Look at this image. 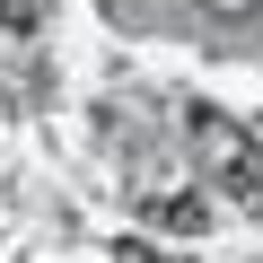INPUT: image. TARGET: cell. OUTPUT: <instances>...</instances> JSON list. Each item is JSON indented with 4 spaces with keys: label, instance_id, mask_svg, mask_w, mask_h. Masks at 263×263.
<instances>
[{
    "label": "cell",
    "instance_id": "6da1fadb",
    "mask_svg": "<svg viewBox=\"0 0 263 263\" xmlns=\"http://www.w3.org/2000/svg\"><path fill=\"white\" fill-rule=\"evenodd\" d=\"M184 132H193L202 184H219L237 211H263V141H254V132H246L237 114H219V105H193Z\"/></svg>",
    "mask_w": 263,
    "mask_h": 263
},
{
    "label": "cell",
    "instance_id": "7a4b0ae2",
    "mask_svg": "<svg viewBox=\"0 0 263 263\" xmlns=\"http://www.w3.org/2000/svg\"><path fill=\"white\" fill-rule=\"evenodd\" d=\"M149 219L193 237V228H211V202H202V193H184V184H158V193H149Z\"/></svg>",
    "mask_w": 263,
    "mask_h": 263
},
{
    "label": "cell",
    "instance_id": "3957f363",
    "mask_svg": "<svg viewBox=\"0 0 263 263\" xmlns=\"http://www.w3.org/2000/svg\"><path fill=\"white\" fill-rule=\"evenodd\" d=\"M53 18V0H0V27H9V35H35Z\"/></svg>",
    "mask_w": 263,
    "mask_h": 263
},
{
    "label": "cell",
    "instance_id": "277c9868",
    "mask_svg": "<svg viewBox=\"0 0 263 263\" xmlns=\"http://www.w3.org/2000/svg\"><path fill=\"white\" fill-rule=\"evenodd\" d=\"M114 263H184V254H167L158 237H123V246H114Z\"/></svg>",
    "mask_w": 263,
    "mask_h": 263
},
{
    "label": "cell",
    "instance_id": "5b68a950",
    "mask_svg": "<svg viewBox=\"0 0 263 263\" xmlns=\"http://www.w3.org/2000/svg\"><path fill=\"white\" fill-rule=\"evenodd\" d=\"M211 9H219V18H246V9H254V0H211Z\"/></svg>",
    "mask_w": 263,
    "mask_h": 263
}]
</instances>
